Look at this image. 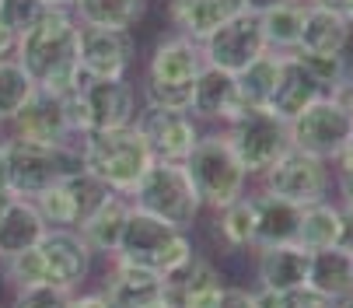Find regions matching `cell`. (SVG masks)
<instances>
[{
  "mask_svg": "<svg viewBox=\"0 0 353 308\" xmlns=\"http://www.w3.org/2000/svg\"><path fill=\"white\" fill-rule=\"evenodd\" d=\"M14 60L35 88L67 95L81 84V21L74 11L49 8L25 35H18Z\"/></svg>",
  "mask_w": 353,
  "mask_h": 308,
  "instance_id": "6da1fadb",
  "label": "cell"
},
{
  "mask_svg": "<svg viewBox=\"0 0 353 308\" xmlns=\"http://www.w3.org/2000/svg\"><path fill=\"white\" fill-rule=\"evenodd\" d=\"M77 147H81V158H84V172L94 175L109 193H119V196H133L143 172L154 165L150 144L143 140L137 123L119 126V130L81 133Z\"/></svg>",
  "mask_w": 353,
  "mask_h": 308,
  "instance_id": "7a4b0ae2",
  "label": "cell"
},
{
  "mask_svg": "<svg viewBox=\"0 0 353 308\" xmlns=\"http://www.w3.org/2000/svg\"><path fill=\"white\" fill-rule=\"evenodd\" d=\"M192 256H196V249H192L189 231H182V228H175V224H168L154 214H147V211L130 207L123 238H119V245L109 260L150 270L158 277H172L192 260Z\"/></svg>",
  "mask_w": 353,
  "mask_h": 308,
  "instance_id": "3957f363",
  "label": "cell"
},
{
  "mask_svg": "<svg viewBox=\"0 0 353 308\" xmlns=\"http://www.w3.org/2000/svg\"><path fill=\"white\" fill-rule=\"evenodd\" d=\"M84 172V158L77 140L67 144H32L8 137V189L11 196L35 200L39 193L67 182Z\"/></svg>",
  "mask_w": 353,
  "mask_h": 308,
  "instance_id": "277c9868",
  "label": "cell"
},
{
  "mask_svg": "<svg viewBox=\"0 0 353 308\" xmlns=\"http://www.w3.org/2000/svg\"><path fill=\"white\" fill-rule=\"evenodd\" d=\"M63 109L74 137L91 130H119L137 119V88L130 77H81L74 91L63 95Z\"/></svg>",
  "mask_w": 353,
  "mask_h": 308,
  "instance_id": "5b68a950",
  "label": "cell"
},
{
  "mask_svg": "<svg viewBox=\"0 0 353 308\" xmlns=\"http://www.w3.org/2000/svg\"><path fill=\"white\" fill-rule=\"evenodd\" d=\"M199 200H203V207L210 211H221L228 207V203H234L238 196H245V169L238 162L234 147L228 144L224 130H214V133H203L196 140L192 154L182 162Z\"/></svg>",
  "mask_w": 353,
  "mask_h": 308,
  "instance_id": "8992f818",
  "label": "cell"
},
{
  "mask_svg": "<svg viewBox=\"0 0 353 308\" xmlns=\"http://www.w3.org/2000/svg\"><path fill=\"white\" fill-rule=\"evenodd\" d=\"M130 203L137 211H147V214L182 228V231H189L196 224L199 211H203V200H199L185 165L182 162H158V158L143 172Z\"/></svg>",
  "mask_w": 353,
  "mask_h": 308,
  "instance_id": "52a82bcc",
  "label": "cell"
},
{
  "mask_svg": "<svg viewBox=\"0 0 353 308\" xmlns=\"http://www.w3.org/2000/svg\"><path fill=\"white\" fill-rule=\"evenodd\" d=\"M228 144L234 147L238 162L245 169V175H263L266 169H273V162L290 147V133L287 123L276 119L270 109H241L228 126H221Z\"/></svg>",
  "mask_w": 353,
  "mask_h": 308,
  "instance_id": "ba28073f",
  "label": "cell"
},
{
  "mask_svg": "<svg viewBox=\"0 0 353 308\" xmlns=\"http://www.w3.org/2000/svg\"><path fill=\"white\" fill-rule=\"evenodd\" d=\"M287 133H290V147L308 151L322 162H332L339 147L353 137V119L339 95H322L297 119L287 123Z\"/></svg>",
  "mask_w": 353,
  "mask_h": 308,
  "instance_id": "9c48e42d",
  "label": "cell"
},
{
  "mask_svg": "<svg viewBox=\"0 0 353 308\" xmlns=\"http://www.w3.org/2000/svg\"><path fill=\"white\" fill-rule=\"evenodd\" d=\"M263 193H273L280 200H290L297 207L325 200L329 189V162L315 158L308 151L287 147L280 158L273 162V169H266L263 175Z\"/></svg>",
  "mask_w": 353,
  "mask_h": 308,
  "instance_id": "30bf717a",
  "label": "cell"
},
{
  "mask_svg": "<svg viewBox=\"0 0 353 308\" xmlns=\"http://www.w3.org/2000/svg\"><path fill=\"white\" fill-rule=\"evenodd\" d=\"M199 46H203V64L207 67H217V70H228V74H241L248 64H256L266 53V35H263L259 15L238 11L221 28H214Z\"/></svg>",
  "mask_w": 353,
  "mask_h": 308,
  "instance_id": "8fae6325",
  "label": "cell"
},
{
  "mask_svg": "<svg viewBox=\"0 0 353 308\" xmlns=\"http://www.w3.org/2000/svg\"><path fill=\"white\" fill-rule=\"evenodd\" d=\"M35 252H39L46 284L53 287L77 291L91 273V249L74 228H49L42 242L35 245Z\"/></svg>",
  "mask_w": 353,
  "mask_h": 308,
  "instance_id": "7c38bea8",
  "label": "cell"
},
{
  "mask_svg": "<svg viewBox=\"0 0 353 308\" xmlns=\"http://www.w3.org/2000/svg\"><path fill=\"white\" fill-rule=\"evenodd\" d=\"M133 123L150 144V154L158 162H185L196 140L203 137V130L189 113H172V109H154V106H140Z\"/></svg>",
  "mask_w": 353,
  "mask_h": 308,
  "instance_id": "4fadbf2b",
  "label": "cell"
},
{
  "mask_svg": "<svg viewBox=\"0 0 353 308\" xmlns=\"http://www.w3.org/2000/svg\"><path fill=\"white\" fill-rule=\"evenodd\" d=\"M4 137L32 140V144H67V140H77L70 123H67L63 95L42 91V88H35L32 98L4 123Z\"/></svg>",
  "mask_w": 353,
  "mask_h": 308,
  "instance_id": "5bb4252c",
  "label": "cell"
},
{
  "mask_svg": "<svg viewBox=\"0 0 353 308\" xmlns=\"http://www.w3.org/2000/svg\"><path fill=\"white\" fill-rule=\"evenodd\" d=\"M105 193L109 189L94 175L81 172V175H70L67 182L53 186V189L39 193L32 203H35V211L42 214V221L49 228H77L98 203L105 200Z\"/></svg>",
  "mask_w": 353,
  "mask_h": 308,
  "instance_id": "9a60e30c",
  "label": "cell"
},
{
  "mask_svg": "<svg viewBox=\"0 0 353 308\" xmlns=\"http://www.w3.org/2000/svg\"><path fill=\"white\" fill-rule=\"evenodd\" d=\"M137 57L130 28L81 25V74L84 77H126Z\"/></svg>",
  "mask_w": 353,
  "mask_h": 308,
  "instance_id": "2e32d148",
  "label": "cell"
},
{
  "mask_svg": "<svg viewBox=\"0 0 353 308\" xmlns=\"http://www.w3.org/2000/svg\"><path fill=\"white\" fill-rule=\"evenodd\" d=\"M98 294L109 301V308H172L168 277H158L119 260H112V270L105 273V284Z\"/></svg>",
  "mask_w": 353,
  "mask_h": 308,
  "instance_id": "e0dca14e",
  "label": "cell"
},
{
  "mask_svg": "<svg viewBox=\"0 0 353 308\" xmlns=\"http://www.w3.org/2000/svg\"><path fill=\"white\" fill-rule=\"evenodd\" d=\"M203 46L189 35L172 32L168 39H161L154 49H150V60L143 67V81L154 84H185L192 88L199 70H203Z\"/></svg>",
  "mask_w": 353,
  "mask_h": 308,
  "instance_id": "ac0fdd59",
  "label": "cell"
},
{
  "mask_svg": "<svg viewBox=\"0 0 353 308\" xmlns=\"http://www.w3.org/2000/svg\"><path fill=\"white\" fill-rule=\"evenodd\" d=\"M245 109L241 91H238V77L217 67H203L192 84V102H189V116L196 123H217L228 126L238 113Z\"/></svg>",
  "mask_w": 353,
  "mask_h": 308,
  "instance_id": "d6986e66",
  "label": "cell"
},
{
  "mask_svg": "<svg viewBox=\"0 0 353 308\" xmlns=\"http://www.w3.org/2000/svg\"><path fill=\"white\" fill-rule=\"evenodd\" d=\"M322 95H325L322 84L308 74V67L297 60V53H283V57H280V74H276L273 91H270L266 109H270L276 119L290 123V119H297L301 113H305L312 102H319Z\"/></svg>",
  "mask_w": 353,
  "mask_h": 308,
  "instance_id": "ffe728a7",
  "label": "cell"
},
{
  "mask_svg": "<svg viewBox=\"0 0 353 308\" xmlns=\"http://www.w3.org/2000/svg\"><path fill=\"white\" fill-rule=\"evenodd\" d=\"M308 260L312 252L297 242H283V245H263L259 249V287H270L276 294H297L308 287Z\"/></svg>",
  "mask_w": 353,
  "mask_h": 308,
  "instance_id": "44dd1931",
  "label": "cell"
},
{
  "mask_svg": "<svg viewBox=\"0 0 353 308\" xmlns=\"http://www.w3.org/2000/svg\"><path fill=\"white\" fill-rule=\"evenodd\" d=\"M221 294H224V277L203 256H192L179 273L168 277L172 308H214Z\"/></svg>",
  "mask_w": 353,
  "mask_h": 308,
  "instance_id": "7402d4cb",
  "label": "cell"
},
{
  "mask_svg": "<svg viewBox=\"0 0 353 308\" xmlns=\"http://www.w3.org/2000/svg\"><path fill=\"white\" fill-rule=\"evenodd\" d=\"M130 196H119V193H105V200L74 228L84 245L91 249V256H112L119 238H123V228H126V218H130Z\"/></svg>",
  "mask_w": 353,
  "mask_h": 308,
  "instance_id": "603a6c76",
  "label": "cell"
},
{
  "mask_svg": "<svg viewBox=\"0 0 353 308\" xmlns=\"http://www.w3.org/2000/svg\"><path fill=\"white\" fill-rule=\"evenodd\" d=\"M46 231H49V224L35 211V203L25 196H11L4 203V211H0V263L18 252L35 249Z\"/></svg>",
  "mask_w": 353,
  "mask_h": 308,
  "instance_id": "cb8c5ba5",
  "label": "cell"
},
{
  "mask_svg": "<svg viewBox=\"0 0 353 308\" xmlns=\"http://www.w3.org/2000/svg\"><path fill=\"white\" fill-rule=\"evenodd\" d=\"M308 291L329 301L350 298L353 294V252L343 245L315 249L308 260Z\"/></svg>",
  "mask_w": 353,
  "mask_h": 308,
  "instance_id": "d4e9b609",
  "label": "cell"
},
{
  "mask_svg": "<svg viewBox=\"0 0 353 308\" xmlns=\"http://www.w3.org/2000/svg\"><path fill=\"white\" fill-rule=\"evenodd\" d=\"M241 11V0H168V18L179 35L203 42L231 15Z\"/></svg>",
  "mask_w": 353,
  "mask_h": 308,
  "instance_id": "484cf974",
  "label": "cell"
},
{
  "mask_svg": "<svg viewBox=\"0 0 353 308\" xmlns=\"http://www.w3.org/2000/svg\"><path fill=\"white\" fill-rule=\"evenodd\" d=\"M350 21L339 11L329 8H305V25H301L297 53H346L350 46Z\"/></svg>",
  "mask_w": 353,
  "mask_h": 308,
  "instance_id": "4316f807",
  "label": "cell"
},
{
  "mask_svg": "<svg viewBox=\"0 0 353 308\" xmlns=\"http://www.w3.org/2000/svg\"><path fill=\"white\" fill-rule=\"evenodd\" d=\"M252 200H256V249L297 242V224H301V207L297 203L280 200L273 193H259Z\"/></svg>",
  "mask_w": 353,
  "mask_h": 308,
  "instance_id": "83f0119b",
  "label": "cell"
},
{
  "mask_svg": "<svg viewBox=\"0 0 353 308\" xmlns=\"http://www.w3.org/2000/svg\"><path fill=\"white\" fill-rule=\"evenodd\" d=\"M339 235H343V207H339V203L319 200V203L301 207L297 245H305L308 252H315V249L339 245Z\"/></svg>",
  "mask_w": 353,
  "mask_h": 308,
  "instance_id": "f1b7e54d",
  "label": "cell"
},
{
  "mask_svg": "<svg viewBox=\"0 0 353 308\" xmlns=\"http://www.w3.org/2000/svg\"><path fill=\"white\" fill-rule=\"evenodd\" d=\"M150 0H77L74 18L91 28H130L147 15Z\"/></svg>",
  "mask_w": 353,
  "mask_h": 308,
  "instance_id": "f546056e",
  "label": "cell"
},
{
  "mask_svg": "<svg viewBox=\"0 0 353 308\" xmlns=\"http://www.w3.org/2000/svg\"><path fill=\"white\" fill-rule=\"evenodd\" d=\"M305 8H308L305 0H290V4H280V8L259 15L266 49H273V53H297L301 25H305Z\"/></svg>",
  "mask_w": 353,
  "mask_h": 308,
  "instance_id": "4dcf8cb0",
  "label": "cell"
},
{
  "mask_svg": "<svg viewBox=\"0 0 353 308\" xmlns=\"http://www.w3.org/2000/svg\"><path fill=\"white\" fill-rule=\"evenodd\" d=\"M280 57H283V53H273V49H266L256 64H248L241 74H234L245 109H266L270 91H273L276 74H280Z\"/></svg>",
  "mask_w": 353,
  "mask_h": 308,
  "instance_id": "1f68e13d",
  "label": "cell"
},
{
  "mask_svg": "<svg viewBox=\"0 0 353 308\" xmlns=\"http://www.w3.org/2000/svg\"><path fill=\"white\" fill-rule=\"evenodd\" d=\"M297 60L308 67L325 95H346L353 88V60L346 53H297Z\"/></svg>",
  "mask_w": 353,
  "mask_h": 308,
  "instance_id": "d6a6232c",
  "label": "cell"
},
{
  "mask_svg": "<svg viewBox=\"0 0 353 308\" xmlns=\"http://www.w3.org/2000/svg\"><path fill=\"white\" fill-rule=\"evenodd\" d=\"M217 231L231 249H245L256 245V200L252 196H238L234 203L217 211Z\"/></svg>",
  "mask_w": 353,
  "mask_h": 308,
  "instance_id": "836d02e7",
  "label": "cell"
},
{
  "mask_svg": "<svg viewBox=\"0 0 353 308\" xmlns=\"http://www.w3.org/2000/svg\"><path fill=\"white\" fill-rule=\"evenodd\" d=\"M35 84L25 74V67L11 57V60H0V123H8L25 102L32 98Z\"/></svg>",
  "mask_w": 353,
  "mask_h": 308,
  "instance_id": "e575fe53",
  "label": "cell"
},
{
  "mask_svg": "<svg viewBox=\"0 0 353 308\" xmlns=\"http://www.w3.org/2000/svg\"><path fill=\"white\" fill-rule=\"evenodd\" d=\"M49 11L46 0H0V25L14 35H25Z\"/></svg>",
  "mask_w": 353,
  "mask_h": 308,
  "instance_id": "d590c367",
  "label": "cell"
},
{
  "mask_svg": "<svg viewBox=\"0 0 353 308\" xmlns=\"http://www.w3.org/2000/svg\"><path fill=\"white\" fill-rule=\"evenodd\" d=\"M74 291L53 287V284H32V287H14L11 308H67Z\"/></svg>",
  "mask_w": 353,
  "mask_h": 308,
  "instance_id": "8d00e7d4",
  "label": "cell"
},
{
  "mask_svg": "<svg viewBox=\"0 0 353 308\" xmlns=\"http://www.w3.org/2000/svg\"><path fill=\"white\" fill-rule=\"evenodd\" d=\"M214 308H256V301H252V291H245V287H224V294L217 298Z\"/></svg>",
  "mask_w": 353,
  "mask_h": 308,
  "instance_id": "74e56055",
  "label": "cell"
},
{
  "mask_svg": "<svg viewBox=\"0 0 353 308\" xmlns=\"http://www.w3.org/2000/svg\"><path fill=\"white\" fill-rule=\"evenodd\" d=\"M287 308H336V301H329V298H322V294L305 287V291H297V294L287 298Z\"/></svg>",
  "mask_w": 353,
  "mask_h": 308,
  "instance_id": "f35d334b",
  "label": "cell"
},
{
  "mask_svg": "<svg viewBox=\"0 0 353 308\" xmlns=\"http://www.w3.org/2000/svg\"><path fill=\"white\" fill-rule=\"evenodd\" d=\"M287 298H290V294H276V291H270V287L252 291V301H256V308H287Z\"/></svg>",
  "mask_w": 353,
  "mask_h": 308,
  "instance_id": "ab89813d",
  "label": "cell"
},
{
  "mask_svg": "<svg viewBox=\"0 0 353 308\" xmlns=\"http://www.w3.org/2000/svg\"><path fill=\"white\" fill-rule=\"evenodd\" d=\"M67 308H109V301L102 298V294H70V301H67Z\"/></svg>",
  "mask_w": 353,
  "mask_h": 308,
  "instance_id": "60d3db41",
  "label": "cell"
},
{
  "mask_svg": "<svg viewBox=\"0 0 353 308\" xmlns=\"http://www.w3.org/2000/svg\"><path fill=\"white\" fill-rule=\"evenodd\" d=\"M336 169H339V175H353V137L339 147V154H336Z\"/></svg>",
  "mask_w": 353,
  "mask_h": 308,
  "instance_id": "b9f144b4",
  "label": "cell"
},
{
  "mask_svg": "<svg viewBox=\"0 0 353 308\" xmlns=\"http://www.w3.org/2000/svg\"><path fill=\"white\" fill-rule=\"evenodd\" d=\"M280 4H290V0H241V11H252V15H266Z\"/></svg>",
  "mask_w": 353,
  "mask_h": 308,
  "instance_id": "7bdbcfd3",
  "label": "cell"
},
{
  "mask_svg": "<svg viewBox=\"0 0 353 308\" xmlns=\"http://www.w3.org/2000/svg\"><path fill=\"white\" fill-rule=\"evenodd\" d=\"M339 245L353 252V207H343V235H339Z\"/></svg>",
  "mask_w": 353,
  "mask_h": 308,
  "instance_id": "ee69618b",
  "label": "cell"
},
{
  "mask_svg": "<svg viewBox=\"0 0 353 308\" xmlns=\"http://www.w3.org/2000/svg\"><path fill=\"white\" fill-rule=\"evenodd\" d=\"M14 46H18V35L0 25V60H11L14 57Z\"/></svg>",
  "mask_w": 353,
  "mask_h": 308,
  "instance_id": "f6af8a7d",
  "label": "cell"
},
{
  "mask_svg": "<svg viewBox=\"0 0 353 308\" xmlns=\"http://www.w3.org/2000/svg\"><path fill=\"white\" fill-rule=\"evenodd\" d=\"M0 193H11L8 189V137H0Z\"/></svg>",
  "mask_w": 353,
  "mask_h": 308,
  "instance_id": "bcb514c9",
  "label": "cell"
},
{
  "mask_svg": "<svg viewBox=\"0 0 353 308\" xmlns=\"http://www.w3.org/2000/svg\"><path fill=\"white\" fill-rule=\"evenodd\" d=\"M339 207H353V175H339Z\"/></svg>",
  "mask_w": 353,
  "mask_h": 308,
  "instance_id": "7dc6e473",
  "label": "cell"
},
{
  "mask_svg": "<svg viewBox=\"0 0 353 308\" xmlns=\"http://www.w3.org/2000/svg\"><path fill=\"white\" fill-rule=\"evenodd\" d=\"M305 4H312V8H329V11H339V15H343L346 0H305Z\"/></svg>",
  "mask_w": 353,
  "mask_h": 308,
  "instance_id": "c3c4849f",
  "label": "cell"
},
{
  "mask_svg": "<svg viewBox=\"0 0 353 308\" xmlns=\"http://www.w3.org/2000/svg\"><path fill=\"white\" fill-rule=\"evenodd\" d=\"M46 4H49V8H60V11H74L77 0H46Z\"/></svg>",
  "mask_w": 353,
  "mask_h": 308,
  "instance_id": "681fc988",
  "label": "cell"
},
{
  "mask_svg": "<svg viewBox=\"0 0 353 308\" xmlns=\"http://www.w3.org/2000/svg\"><path fill=\"white\" fill-rule=\"evenodd\" d=\"M339 98H343V102H346V113H350V119H353V88H350V91H346V95H339Z\"/></svg>",
  "mask_w": 353,
  "mask_h": 308,
  "instance_id": "f907efd6",
  "label": "cell"
},
{
  "mask_svg": "<svg viewBox=\"0 0 353 308\" xmlns=\"http://www.w3.org/2000/svg\"><path fill=\"white\" fill-rule=\"evenodd\" d=\"M343 18L350 21V28H353V0H346V8H343Z\"/></svg>",
  "mask_w": 353,
  "mask_h": 308,
  "instance_id": "816d5d0a",
  "label": "cell"
},
{
  "mask_svg": "<svg viewBox=\"0 0 353 308\" xmlns=\"http://www.w3.org/2000/svg\"><path fill=\"white\" fill-rule=\"evenodd\" d=\"M336 308H353V294H350V298H343V301H336Z\"/></svg>",
  "mask_w": 353,
  "mask_h": 308,
  "instance_id": "f5cc1de1",
  "label": "cell"
},
{
  "mask_svg": "<svg viewBox=\"0 0 353 308\" xmlns=\"http://www.w3.org/2000/svg\"><path fill=\"white\" fill-rule=\"evenodd\" d=\"M11 200V193H0V211H4V203Z\"/></svg>",
  "mask_w": 353,
  "mask_h": 308,
  "instance_id": "db71d44e",
  "label": "cell"
},
{
  "mask_svg": "<svg viewBox=\"0 0 353 308\" xmlns=\"http://www.w3.org/2000/svg\"><path fill=\"white\" fill-rule=\"evenodd\" d=\"M0 137H4V123H0Z\"/></svg>",
  "mask_w": 353,
  "mask_h": 308,
  "instance_id": "11a10c76",
  "label": "cell"
}]
</instances>
